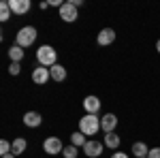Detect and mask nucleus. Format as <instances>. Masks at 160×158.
Instances as JSON below:
<instances>
[{"label": "nucleus", "mask_w": 160, "mask_h": 158, "mask_svg": "<svg viewBox=\"0 0 160 158\" xmlns=\"http://www.w3.org/2000/svg\"><path fill=\"white\" fill-rule=\"evenodd\" d=\"M98 128H100V120H98V115H94V113H88V115H83L79 120V130L86 137H94L98 133Z\"/></svg>", "instance_id": "nucleus-1"}, {"label": "nucleus", "mask_w": 160, "mask_h": 158, "mask_svg": "<svg viewBox=\"0 0 160 158\" xmlns=\"http://www.w3.org/2000/svg\"><path fill=\"white\" fill-rule=\"evenodd\" d=\"M37 60L41 66H47V69H51V66H56L58 64V54H56V49L51 47V45H43V47H38L37 51Z\"/></svg>", "instance_id": "nucleus-2"}, {"label": "nucleus", "mask_w": 160, "mask_h": 158, "mask_svg": "<svg viewBox=\"0 0 160 158\" xmlns=\"http://www.w3.org/2000/svg\"><path fill=\"white\" fill-rule=\"evenodd\" d=\"M37 37H38V32H37V28H34V26H24V28L17 32L15 41H17V45H19V47H30V45L37 41Z\"/></svg>", "instance_id": "nucleus-3"}, {"label": "nucleus", "mask_w": 160, "mask_h": 158, "mask_svg": "<svg viewBox=\"0 0 160 158\" xmlns=\"http://www.w3.org/2000/svg\"><path fill=\"white\" fill-rule=\"evenodd\" d=\"M102 147H105V143H100L96 139H90L86 145H83V154H86L88 158H98L100 154H102Z\"/></svg>", "instance_id": "nucleus-4"}, {"label": "nucleus", "mask_w": 160, "mask_h": 158, "mask_svg": "<svg viewBox=\"0 0 160 158\" xmlns=\"http://www.w3.org/2000/svg\"><path fill=\"white\" fill-rule=\"evenodd\" d=\"M43 150L49 154V156H56V154H62V141L58 139V137H47L45 139V143H43Z\"/></svg>", "instance_id": "nucleus-5"}, {"label": "nucleus", "mask_w": 160, "mask_h": 158, "mask_svg": "<svg viewBox=\"0 0 160 158\" xmlns=\"http://www.w3.org/2000/svg\"><path fill=\"white\" fill-rule=\"evenodd\" d=\"M9 7H11L13 15H26L32 9V2L30 0H9Z\"/></svg>", "instance_id": "nucleus-6"}, {"label": "nucleus", "mask_w": 160, "mask_h": 158, "mask_svg": "<svg viewBox=\"0 0 160 158\" xmlns=\"http://www.w3.org/2000/svg\"><path fill=\"white\" fill-rule=\"evenodd\" d=\"M60 19L62 22H66V24H71L77 19V7H75L73 2H64L60 9Z\"/></svg>", "instance_id": "nucleus-7"}, {"label": "nucleus", "mask_w": 160, "mask_h": 158, "mask_svg": "<svg viewBox=\"0 0 160 158\" xmlns=\"http://www.w3.org/2000/svg\"><path fill=\"white\" fill-rule=\"evenodd\" d=\"M49 79H51V73H49L47 66H37V69L32 71V81L37 85H45Z\"/></svg>", "instance_id": "nucleus-8"}, {"label": "nucleus", "mask_w": 160, "mask_h": 158, "mask_svg": "<svg viewBox=\"0 0 160 158\" xmlns=\"http://www.w3.org/2000/svg\"><path fill=\"white\" fill-rule=\"evenodd\" d=\"M115 41V30H111V28H102L98 32V37H96V43H98L100 47H107Z\"/></svg>", "instance_id": "nucleus-9"}, {"label": "nucleus", "mask_w": 160, "mask_h": 158, "mask_svg": "<svg viewBox=\"0 0 160 158\" xmlns=\"http://www.w3.org/2000/svg\"><path fill=\"white\" fill-rule=\"evenodd\" d=\"M115 126H118V118H115L113 113H105V115L100 118V128H102L105 133H113Z\"/></svg>", "instance_id": "nucleus-10"}, {"label": "nucleus", "mask_w": 160, "mask_h": 158, "mask_svg": "<svg viewBox=\"0 0 160 158\" xmlns=\"http://www.w3.org/2000/svg\"><path fill=\"white\" fill-rule=\"evenodd\" d=\"M83 109L88 111V113H98L100 109V98L98 96H86V100H83Z\"/></svg>", "instance_id": "nucleus-11"}, {"label": "nucleus", "mask_w": 160, "mask_h": 158, "mask_svg": "<svg viewBox=\"0 0 160 158\" xmlns=\"http://www.w3.org/2000/svg\"><path fill=\"white\" fill-rule=\"evenodd\" d=\"M41 122H43V118H41V113H37V111H28V113L24 115V124L30 126V128L41 126Z\"/></svg>", "instance_id": "nucleus-12"}, {"label": "nucleus", "mask_w": 160, "mask_h": 158, "mask_svg": "<svg viewBox=\"0 0 160 158\" xmlns=\"http://www.w3.org/2000/svg\"><path fill=\"white\" fill-rule=\"evenodd\" d=\"M49 73H51V79H53V81H64V79H66V69H64L62 64H56V66H51Z\"/></svg>", "instance_id": "nucleus-13"}, {"label": "nucleus", "mask_w": 160, "mask_h": 158, "mask_svg": "<svg viewBox=\"0 0 160 158\" xmlns=\"http://www.w3.org/2000/svg\"><path fill=\"white\" fill-rule=\"evenodd\" d=\"M107 147H111L113 152H118V147H120V137L115 133H105V141H102Z\"/></svg>", "instance_id": "nucleus-14"}, {"label": "nucleus", "mask_w": 160, "mask_h": 158, "mask_svg": "<svg viewBox=\"0 0 160 158\" xmlns=\"http://www.w3.org/2000/svg\"><path fill=\"white\" fill-rule=\"evenodd\" d=\"M149 154V147L143 143V141H137V143H132V156L135 158H143Z\"/></svg>", "instance_id": "nucleus-15"}, {"label": "nucleus", "mask_w": 160, "mask_h": 158, "mask_svg": "<svg viewBox=\"0 0 160 158\" xmlns=\"http://www.w3.org/2000/svg\"><path fill=\"white\" fill-rule=\"evenodd\" d=\"M26 139L24 137H17V139H13V143H11V152L17 156V154H24V150H26Z\"/></svg>", "instance_id": "nucleus-16"}, {"label": "nucleus", "mask_w": 160, "mask_h": 158, "mask_svg": "<svg viewBox=\"0 0 160 158\" xmlns=\"http://www.w3.org/2000/svg\"><path fill=\"white\" fill-rule=\"evenodd\" d=\"M86 143H88V139H86V135L81 133V130H77V133L71 135V145H75V147H83Z\"/></svg>", "instance_id": "nucleus-17"}, {"label": "nucleus", "mask_w": 160, "mask_h": 158, "mask_svg": "<svg viewBox=\"0 0 160 158\" xmlns=\"http://www.w3.org/2000/svg\"><path fill=\"white\" fill-rule=\"evenodd\" d=\"M9 58H11V62H22V58H24V47H19V45L9 47Z\"/></svg>", "instance_id": "nucleus-18"}, {"label": "nucleus", "mask_w": 160, "mask_h": 158, "mask_svg": "<svg viewBox=\"0 0 160 158\" xmlns=\"http://www.w3.org/2000/svg\"><path fill=\"white\" fill-rule=\"evenodd\" d=\"M11 17V7H9V0H2L0 2V22H7Z\"/></svg>", "instance_id": "nucleus-19"}, {"label": "nucleus", "mask_w": 160, "mask_h": 158, "mask_svg": "<svg viewBox=\"0 0 160 158\" xmlns=\"http://www.w3.org/2000/svg\"><path fill=\"white\" fill-rule=\"evenodd\" d=\"M62 154H64V158H77V147L75 145H66L64 150H62Z\"/></svg>", "instance_id": "nucleus-20"}, {"label": "nucleus", "mask_w": 160, "mask_h": 158, "mask_svg": "<svg viewBox=\"0 0 160 158\" xmlns=\"http://www.w3.org/2000/svg\"><path fill=\"white\" fill-rule=\"evenodd\" d=\"M0 154H2V156H4V154H11V143H9L7 139L0 141Z\"/></svg>", "instance_id": "nucleus-21"}, {"label": "nucleus", "mask_w": 160, "mask_h": 158, "mask_svg": "<svg viewBox=\"0 0 160 158\" xmlns=\"http://www.w3.org/2000/svg\"><path fill=\"white\" fill-rule=\"evenodd\" d=\"M9 73H11V75H19V73H22V64H19V62H11Z\"/></svg>", "instance_id": "nucleus-22"}, {"label": "nucleus", "mask_w": 160, "mask_h": 158, "mask_svg": "<svg viewBox=\"0 0 160 158\" xmlns=\"http://www.w3.org/2000/svg\"><path fill=\"white\" fill-rule=\"evenodd\" d=\"M148 158H160V147H149Z\"/></svg>", "instance_id": "nucleus-23"}, {"label": "nucleus", "mask_w": 160, "mask_h": 158, "mask_svg": "<svg viewBox=\"0 0 160 158\" xmlns=\"http://www.w3.org/2000/svg\"><path fill=\"white\" fill-rule=\"evenodd\" d=\"M111 158H128V154H124V152H113Z\"/></svg>", "instance_id": "nucleus-24"}, {"label": "nucleus", "mask_w": 160, "mask_h": 158, "mask_svg": "<svg viewBox=\"0 0 160 158\" xmlns=\"http://www.w3.org/2000/svg\"><path fill=\"white\" fill-rule=\"evenodd\" d=\"M51 7V2H41V9H43V11H45V9H49Z\"/></svg>", "instance_id": "nucleus-25"}, {"label": "nucleus", "mask_w": 160, "mask_h": 158, "mask_svg": "<svg viewBox=\"0 0 160 158\" xmlns=\"http://www.w3.org/2000/svg\"><path fill=\"white\" fill-rule=\"evenodd\" d=\"M2 158H17V156H15V154H13V152H11V154H4V156H2Z\"/></svg>", "instance_id": "nucleus-26"}, {"label": "nucleus", "mask_w": 160, "mask_h": 158, "mask_svg": "<svg viewBox=\"0 0 160 158\" xmlns=\"http://www.w3.org/2000/svg\"><path fill=\"white\" fill-rule=\"evenodd\" d=\"M156 51L160 54V38H158V43H156Z\"/></svg>", "instance_id": "nucleus-27"}, {"label": "nucleus", "mask_w": 160, "mask_h": 158, "mask_svg": "<svg viewBox=\"0 0 160 158\" xmlns=\"http://www.w3.org/2000/svg\"><path fill=\"white\" fill-rule=\"evenodd\" d=\"M143 158H148V156H143Z\"/></svg>", "instance_id": "nucleus-28"}]
</instances>
